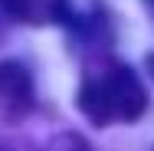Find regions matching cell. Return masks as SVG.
<instances>
[{
	"mask_svg": "<svg viewBox=\"0 0 154 151\" xmlns=\"http://www.w3.org/2000/svg\"><path fill=\"white\" fill-rule=\"evenodd\" d=\"M75 105L85 118L105 128V125H131L144 115L148 92L141 86L138 72L122 59H95L85 66Z\"/></svg>",
	"mask_w": 154,
	"mask_h": 151,
	"instance_id": "obj_1",
	"label": "cell"
},
{
	"mask_svg": "<svg viewBox=\"0 0 154 151\" xmlns=\"http://www.w3.org/2000/svg\"><path fill=\"white\" fill-rule=\"evenodd\" d=\"M33 109V79L23 62H0V112L20 118Z\"/></svg>",
	"mask_w": 154,
	"mask_h": 151,
	"instance_id": "obj_2",
	"label": "cell"
},
{
	"mask_svg": "<svg viewBox=\"0 0 154 151\" xmlns=\"http://www.w3.org/2000/svg\"><path fill=\"white\" fill-rule=\"evenodd\" d=\"M0 10L30 27H46V23H66L69 20V0H0Z\"/></svg>",
	"mask_w": 154,
	"mask_h": 151,
	"instance_id": "obj_3",
	"label": "cell"
},
{
	"mask_svg": "<svg viewBox=\"0 0 154 151\" xmlns=\"http://www.w3.org/2000/svg\"><path fill=\"white\" fill-rule=\"evenodd\" d=\"M43 151H92L79 135H62V138H56V141H49Z\"/></svg>",
	"mask_w": 154,
	"mask_h": 151,
	"instance_id": "obj_4",
	"label": "cell"
},
{
	"mask_svg": "<svg viewBox=\"0 0 154 151\" xmlns=\"http://www.w3.org/2000/svg\"><path fill=\"white\" fill-rule=\"evenodd\" d=\"M148 69H151V76H154V53L148 56Z\"/></svg>",
	"mask_w": 154,
	"mask_h": 151,
	"instance_id": "obj_5",
	"label": "cell"
},
{
	"mask_svg": "<svg viewBox=\"0 0 154 151\" xmlns=\"http://www.w3.org/2000/svg\"><path fill=\"white\" fill-rule=\"evenodd\" d=\"M148 3H151V7H154V0H148Z\"/></svg>",
	"mask_w": 154,
	"mask_h": 151,
	"instance_id": "obj_6",
	"label": "cell"
},
{
	"mask_svg": "<svg viewBox=\"0 0 154 151\" xmlns=\"http://www.w3.org/2000/svg\"><path fill=\"white\" fill-rule=\"evenodd\" d=\"M151 151H154V148H151Z\"/></svg>",
	"mask_w": 154,
	"mask_h": 151,
	"instance_id": "obj_7",
	"label": "cell"
}]
</instances>
